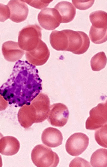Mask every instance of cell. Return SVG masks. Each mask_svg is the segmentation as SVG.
<instances>
[{
	"label": "cell",
	"mask_w": 107,
	"mask_h": 167,
	"mask_svg": "<svg viewBox=\"0 0 107 167\" xmlns=\"http://www.w3.org/2000/svg\"><path fill=\"white\" fill-rule=\"evenodd\" d=\"M92 26L99 29L107 28V14L105 11L98 10L91 13L89 15Z\"/></svg>",
	"instance_id": "cell-17"
},
{
	"label": "cell",
	"mask_w": 107,
	"mask_h": 167,
	"mask_svg": "<svg viewBox=\"0 0 107 167\" xmlns=\"http://www.w3.org/2000/svg\"><path fill=\"white\" fill-rule=\"evenodd\" d=\"M1 50L4 59L11 62L21 59L25 53L19 47L17 42L12 41L4 42L2 45Z\"/></svg>",
	"instance_id": "cell-12"
},
{
	"label": "cell",
	"mask_w": 107,
	"mask_h": 167,
	"mask_svg": "<svg viewBox=\"0 0 107 167\" xmlns=\"http://www.w3.org/2000/svg\"><path fill=\"white\" fill-rule=\"evenodd\" d=\"M89 35L91 42L96 44H100L107 41V28H97L91 26Z\"/></svg>",
	"instance_id": "cell-19"
},
{
	"label": "cell",
	"mask_w": 107,
	"mask_h": 167,
	"mask_svg": "<svg viewBox=\"0 0 107 167\" xmlns=\"http://www.w3.org/2000/svg\"><path fill=\"white\" fill-rule=\"evenodd\" d=\"M69 115L66 105L59 103L54 104L50 106L48 121L52 126L62 127L67 123Z\"/></svg>",
	"instance_id": "cell-7"
},
{
	"label": "cell",
	"mask_w": 107,
	"mask_h": 167,
	"mask_svg": "<svg viewBox=\"0 0 107 167\" xmlns=\"http://www.w3.org/2000/svg\"><path fill=\"white\" fill-rule=\"evenodd\" d=\"M107 149L101 148L95 151L91 156L90 163L93 167L107 166Z\"/></svg>",
	"instance_id": "cell-18"
},
{
	"label": "cell",
	"mask_w": 107,
	"mask_h": 167,
	"mask_svg": "<svg viewBox=\"0 0 107 167\" xmlns=\"http://www.w3.org/2000/svg\"><path fill=\"white\" fill-rule=\"evenodd\" d=\"M37 18L40 26L49 30L55 29L61 22L60 14L54 8H46L42 10L38 14Z\"/></svg>",
	"instance_id": "cell-8"
},
{
	"label": "cell",
	"mask_w": 107,
	"mask_h": 167,
	"mask_svg": "<svg viewBox=\"0 0 107 167\" xmlns=\"http://www.w3.org/2000/svg\"><path fill=\"white\" fill-rule=\"evenodd\" d=\"M25 55L26 59L31 64L35 66H41L48 60L50 51L46 45L40 40L33 50L25 52Z\"/></svg>",
	"instance_id": "cell-9"
},
{
	"label": "cell",
	"mask_w": 107,
	"mask_h": 167,
	"mask_svg": "<svg viewBox=\"0 0 107 167\" xmlns=\"http://www.w3.org/2000/svg\"><path fill=\"white\" fill-rule=\"evenodd\" d=\"M99 128L96 129L95 132L94 137L95 140L100 145L106 148L107 147V123Z\"/></svg>",
	"instance_id": "cell-21"
},
{
	"label": "cell",
	"mask_w": 107,
	"mask_h": 167,
	"mask_svg": "<svg viewBox=\"0 0 107 167\" xmlns=\"http://www.w3.org/2000/svg\"><path fill=\"white\" fill-rule=\"evenodd\" d=\"M91 66L94 71H99L104 68L107 63V58L104 52L95 54L91 60Z\"/></svg>",
	"instance_id": "cell-20"
},
{
	"label": "cell",
	"mask_w": 107,
	"mask_h": 167,
	"mask_svg": "<svg viewBox=\"0 0 107 167\" xmlns=\"http://www.w3.org/2000/svg\"><path fill=\"white\" fill-rule=\"evenodd\" d=\"M69 167H91L89 162L79 157L73 159L70 162Z\"/></svg>",
	"instance_id": "cell-25"
},
{
	"label": "cell",
	"mask_w": 107,
	"mask_h": 167,
	"mask_svg": "<svg viewBox=\"0 0 107 167\" xmlns=\"http://www.w3.org/2000/svg\"><path fill=\"white\" fill-rule=\"evenodd\" d=\"M72 1L76 8L84 10L91 8L93 5L94 0H72Z\"/></svg>",
	"instance_id": "cell-22"
},
{
	"label": "cell",
	"mask_w": 107,
	"mask_h": 167,
	"mask_svg": "<svg viewBox=\"0 0 107 167\" xmlns=\"http://www.w3.org/2000/svg\"><path fill=\"white\" fill-rule=\"evenodd\" d=\"M54 8L57 10L61 17V23H67L71 21L76 15V8L71 2H59Z\"/></svg>",
	"instance_id": "cell-15"
},
{
	"label": "cell",
	"mask_w": 107,
	"mask_h": 167,
	"mask_svg": "<svg viewBox=\"0 0 107 167\" xmlns=\"http://www.w3.org/2000/svg\"><path fill=\"white\" fill-rule=\"evenodd\" d=\"M64 30L68 37V45L66 51L81 54L87 51L90 46V41L86 33L81 31Z\"/></svg>",
	"instance_id": "cell-4"
},
{
	"label": "cell",
	"mask_w": 107,
	"mask_h": 167,
	"mask_svg": "<svg viewBox=\"0 0 107 167\" xmlns=\"http://www.w3.org/2000/svg\"><path fill=\"white\" fill-rule=\"evenodd\" d=\"M42 82L35 66L19 60L7 81L0 87V94L9 104L21 107L30 104L40 93Z\"/></svg>",
	"instance_id": "cell-1"
},
{
	"label": "cell",
	"mask_w": 107,
	"mask_h": 167,
	"mask_svg": "<svg viewBox=\"0 0 107 167\" xmlns=\"http://www.w3.org/2000/svg\"><path fill=\"white\" fill-rule=\"evenodd\" d=\"M52 47L58 51H66L68 45V37L64 30L52 31L49 37Z\"/></svg>",
	"instance_id": "cell-16"
},
{
	"label": "cell",
	"mask_w": 107,
	"mask_h": 167,
	"mask_svg": "<svg viewBox=\"0 0 107 167\" xmlns=\"http://www.w3.org/2000/svg\"><path fill=\"white\" fill-rule=\"evenodd\" d=\"M3 135H2V134L0 132V139L3 137Z\"/></svg>",
	"instance_id": "cell-28"
},
{
	"label": "cell",
	"mask_w": 107,
	"mask_h": 167,
	"mask_svg": "<svg viewBox=\"0 0 107 167\" xmlns=\"http://www.w3.org/2000/svg\"><path fill=\"white\" fill-rule=\"evenodd\" d=\"M10 11V19L12 21L19 23L25 20L29 10L27 5L22 0H10L7 4Z\"/></svg>",
	"instance_id": "cell-11"
},
{
	"label": "cell",
	"mask_w": 107,
	"mask_h": 167,
	"mask_svg": "<svg viewBox=\"0 0 107 167\" xmlns=\"http://www.w3.org/2000/svg\"><path fill=\"white\" fill-rule=\"evenodd\" d=\"M31 159L37 167H56L59 162L57 154L51 148L44 145L38 144L32 150Z\"/></svg>",
	"instance_id": "cell-3"
},
{
	"label": "cell",
	"mask_w": 107,
	"mask_h": 167,
	"mask_svg": "<svg viewBox=\"0 0 107 167\" xmlns=\"http://www.w3.org/2000/svg\"><path fill=\"white\" fill-rule=\"evenodd\" d=\"M2 159L1 158V155H0V167H2Z\"/></svg>",
	"instance_id": "cell-27"
},
{
	"label": "cell",
	"mask_w": 107,
	"mask_h": 167,
	"mask_svg": "<svg viewBox=\"0 0 107 167\" xmlns=\"http://www.w3.org/2000/svg\"><path fill=\"white\" fill-rule=\"evenodd\" d=\"M106 102L98 104L89 112L90 116L86 120V128L89 130H96L102 127L107 122Z\"/></svg>",
	"instance_id": "cell-5"
},
{
	"label": "cell",
	"mask_w": 107,
	"mask_h": 167,
	"mask_svg": "<svg viewBox=\"0 0 107 167\" xmlns=\"http://www.w3.org/2000/svg\"><path fill=\"white\" fill-rule=\"evenodd\" d=\"M89 139L85 134L75 133L67 139L65 144L67 153L73 156H78L82 153L88 147Z\"/></svg>",
	"instance_id": "cell-6"
},
{
	"label": "cell",
	"mask_w": 107,
	"mask_h": 167,
	"mask_svg": "<svg viewBox=\"0 0 107 167\" xmlns=\"http://www.w3.org/2000/svg\"><path fill=\"white\" fill-rule=\"evenodd\" d=\"M10 16V11L8 6L0 3V22H4Z\"/></svg>",
	"instance_id": "cell-24"
},
{
	"label": "cell",
	"mask_w": 107,
	"mask_h": 167,
	"mask_svg": "<svg viewBox=\"0 0 107 167\" xmlns=\"http://www.w3.org/2000/svg\"><path fill=\"white\" fill-rule=\"evenodd\" d=\"M42 143L49 147H55L61 145L63 137L61 132L58 129L51 127L46 128L41 135Z\"/></svg>",
	"instance_id": "cell-13"
},
{
	"label": "cell",
	"mask_w": 107,
	"mask_h": 167,
	"mask_svg": "<svg viewBox=\"0 0 107 167\" xmlns=\"http://www.w3.org/2000/svg\"><path fill=\"white\" fill-rule=\"evenodd\" d=\"M42 29L37 24L29 25L19 32L18 44L22 50L28 51L33 50L41 40Z\"/></svg>",
	"instance_id": "cell-2"
},
{
	"label": "cell",
	"mask_w": 107,
	"mask_h": 167,
	"mask_svg": "<svg viewBox=\"0 0 107 167\" xmlns=\"http://www.w3.org/2000/svg\"><path fill=\"white\" fill-rule=\"evenodd\" d=\"M20 148L19 141L12 136L2 137L0 139V153L10 156L16 154Z\"/></svg>",
	"instance_id": "cell-14"
},
{
	"label": "cell",
	"mask_w": 107,
	"mask_h": 167,
	"mask_svg": "<svg viewBox=\"0 0 107 167\" xmlns=\"http://www.w3.org/2000/svg\"><path fill=\"white\" fill-rule=\"evenodd\" d=\"M31 103L36 111V123L42 122L48 118L50 101L47 94L40 93L31 102Z\"/></svg>",
	"instance_id": "cell-10"
},
{
	"label": "cell",
	"mask_w": 107,
	"mask_h": 167,
	"mask_svg": "<svg viewBox=\"0 0 107 167\" xmlns=\"http://www.w3.org/2000/svg\"><path fill=\"white\" fill-rule=\"evenodd\" d=\"M8 105V102L0 94V111L5 110Z\"/></svg>",
	"instance_id": "cell-26"
},
{
	"label": "cell",
	"mask_w": 107,
	"mask_h": 167,
	"mask_svg": "<svg viewBox=\"0 0 107 167\" xmlns=\"http://www.w3.org/2000/svg\"><path fill=\"white\" fill-rule=\"evenodd\" d=\"M22 1L34 8L42 9L47 7L53 0H22Z\"/></svg>",
	"instance_id": "cell-23"
}]
</instances>
